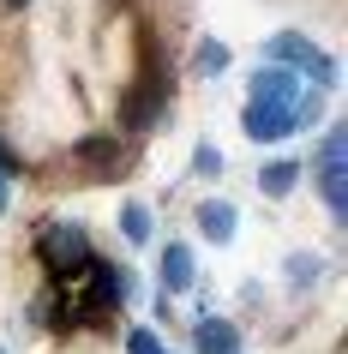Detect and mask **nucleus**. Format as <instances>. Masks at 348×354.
I'll use <instances>...</instances> for the list:
<instances>
[{
  "mask_svg": "<svg viewBox=\"0 0 348 354\" xmlns=\"http://www.w3.org/2000/svg\"><path fill=\"white\" fill-rule=\"evenodd\" d=\"M300 114H306V96H246V138L276 145L300 127Z\"/></svg>",
  "mask_w": 348,
  "mask_h": 354,
  "instance_id": "obj_1",
  "label": "nucleus"
},
{
  "mask_svg": "<svg viewBox=\"0 0 348 354\" xmlns=\"http://www.w3.org/2000/svg\"><path fill=\"white\" fill-rule=\"evenodd\" d=\"M37 252H42V264H48L60 282L84 277V264H91V241H84V228H78V223H48V228H42V241H37Z\"/></svg>",
  "mask_w": 348,
  "mask_h": 354,
  "instance_id": "obj_2",
  "label": "nucleus"
},
{
  "mask_svg": "<svg viewBox=\"0 0 348 354\" xmlns=\"http://www.w3.org/2000/svg\"><path fill=\"white\" fill-rule=\"evenodd\" d=\"M73 282H84V300H78V313H109V306H120L127 300V288H132V277L120 270V264H84V277H73Z\"/></svg>",
  "mask_w": 348,
  "mask_h": 354,
  "instance_id": "obj_3",
  "label": "nucleus"
},
{
  "mask_svg": "<svg viewBox=\"0 0 348 354\" xmlns=\"http://www.w3.org/2000/svg\"><path fill=\"white\" fill-rule=\"evenodd\" d=\"M264 60H271V66H300V73H318L324 84H336V60L318 55V48H312L306 37H294V30H276L271 48H264Z\"/></svg>",
  "mask_w": 348,
  "mask_h": 354,
  "instance_id": "obj_4",
  "label": "nucleus"
},
{
  "mask_svg": "<svg viewBox=\"0 0 348 354\" xmlns=\"http://www.w3.org/2000/svg\"><path fill=\"white\" fill-rule=\"evenodd\" d=\"M318 192H324L330 216H342V210H348V180H342V132H324V145H318Z\"/></svg>",
  "mask_w": 348,
  "mask_h": 354,
  "instance_id": "obj_5",
  "label": "nucleus"
},
{
  "mask_svg": "<svg viewBox=\"0 0 348 354\" xmlns=\"http://www.w3.org/2000/svg\"><path fill=\"white\" fill-rule=\"evenodd\" d=\"M192 342H199V354H246V342H240V330L228 318H199Z\"/></svg>",
  "mask_w": 348,
  "mask_h": 354,
  "instance_id": "obj_6",
  "label": "nucleus"
},
{
  "mask_svg": "<svg viewBox=\"0 0 348 354\" xmlns=\"http://www.w3.org/2000/svg\"><path fill=\"white\" fill-rule=\"evenodd\" d=\"M199 228H204L217 246L235 241V205H228V198H204V205H199Z\"/></svg>",
  "mask_w": 348,
  "mask_h": 354,
  "instance_id": "obj_7",
  "label": "nucleus"
},
{
  "mask_svg": "<svg viewBox=\"0 0 348 354\" xmlns=\"http://www.w3.org/2000/svg\"><path fill=\"white\" fill-rule=\"evenodd\" d=\"M192 277H199V270H192V252H186V246H163V288L168 295H186Z\"/></svg>",
  "mask_w": 348,
  "mask_h": 354,
  "instance_id": "obj_8",
  "label": "nucleus"
},
{
  "mask_svg": "<svg viewBox=\"0 0 348 354\" xmlns=\"http://www.w3.org/2000/svg\"><path fill=\"white\" fill-rule=\"evenodd\" d=\"M120 114H127V127H156V114H163V102H156V91H132L127 102H120Z\"/></svg>",
  "mask_w": 348,
  "mask_h": 354,
  "instance_id": "obj_9",
  "label": "nucleus"
},
{
  "mask_svg": "<svg viewBox=\"0 0 348 354\" xmlns=\"http://www.w3.org/2000/svg\"><path fill=\"white\" fill-rule=\"evenodd\" d=\"M246 96H300V78L282 73V66H264V73L253 78V91H246Z\"/></svg>",
  "mask_w": 348,
  "mask_h": 354,
  "instance_id": "obj_10",
  "label": "nucleus"
},
{
  "mask_svg": "<svg viewBox=\"0 0 348 354\" xmlns=\"http://www.w3.org/2000/svg\"><path fill=\"white\" fill-rule=\"evenodd\" d=\"M73 156H78V162H91V168H114V162H120V145H114V138H78Z\"/></svg>",
  "mask_w": 348,
  "mask_h": 354,
  "instance_id": "obj_11",
  "label": "nucleus"
},
{
  "mask_svg": "<svg viewBox=\"0 0 348 354\" xmlns=\"http://www.w3.org/2000/svg\"><path fill=\"white\" fill-rule=\"evenodd\" d=\"M294 180H300V162H271V168H258V187L271 192V198L294 192Z\"/></svg>",
  "mask_w": 348,
  "mask_h": 354,
  "instance_id": "obj_12",
  "label": "nucleus"
},
{
  "mask_svg": "<svg viewBox=\"0 0 348 354\" xmlns=\"http://www.w3.org/2000/svg\"><path fill=\"white\" fill-rule=\"evenodd\" d=\"M120 234H127L132 246H145L150 241V210L145 205H127V210H120Z\"/></svg>",
  "mask_w": 348,
  "mask_h": 354,
  "instance_id": "obj_13",
  "label": "nucleus"
},
{
  "mask_svg": "<svg viewBox=\"0 0 348 354\" xmlns=\"http://www.w3.org/2000/svg\"><path fill=\"white\" fill-rule=\"evenodd\" d=\"M192 66H199V73H222V66H228V48H222V42H199Z\"/></svg>",
  "mask_w": 348,
  "mask_h": 354,
  "instance_id": "obj_14",
  "label": "nucleus"
},
{
  "mask_svg": "<svg viewBox=\"0 0 348 354\" xmlns=\"http://www.w3.org/2000/svg\"><path fill=\"white\" fill-rule=\"evenodd\" d=\"M192 168H199V174H217V168H222V150L217 145H199V150H192Z\"/></svg>",
  "mask_w": 348,
  "mask_h": 354,
  "instance_id": "obj_15",
  "label": "nucleus"
},
{
  "mask_svg": "<svg viewBox=\"0 0 348 354\" xmlns=\"http://www.w3.org/2000/svg\"><path fill=\"white\" fill-rule=\"evenodd\" d=\"M127 354H168V348H163L150 330H132V336H127Z\"/></svg>",
  "mask_w": 348,
  "mask_h": 354,
  "instance_id": "obj_16",
  "label": "nucleus"
},
{
  "mask_svg": "<svg viewBox=\"0 0 348 354\" xmlns=\"http://www.w3.org/2000/svg\"><path fill=\"white\" fill-rule=\"evenodd\" d=\"M289 270H294V282H312L318 277V259H289Z\"/></svg>",
  "mask_w": 348,
  "mask_h": 354,
  "instance_id": "obj_17",
  "label": "nucleus"
},
{
  "mask_svg": "<svg viewBox=\"0 0 348 354\" xmlns=\"http://www.w3.org/2000/svg\"><path fill=\"white\" fill-rule=\"evenodd\" d=\"M0 210H6V174H0Z\"/></svg>",
  "mask_w": 348,
  "mask_h": 354,
  "instance_id": "obj_18",
  "label": "nucleus"
},
{
  "mask_svg": "<svg viewBox=\"0 0 348 354\" xmlns=\"http://www.w3.org/2000/svg\"><path fill=\"white\" fill-rule=\"evenodd\" d=\"M6 6H30V0H6Z\"/></svg>",
  "mask_w": 348,
  "mask_h": 354,
  "instance_id": "obj_19",
  "label": "nucleus"
},
{
  "mask_svg": "<svg viewBox=\"0 0 348 354\" xmlns=\"http://www.w3.org/2000/svg\"><path fill=\"white\" fill-rule=\"evenodd\" d=\"M0 354H6V348H0Z\"/></svg>",
  "mask_w": 348,
  "mask_h": 354,
  "instance_id": "obj_20",
  "label": "nucleus"
}]
</instances>
